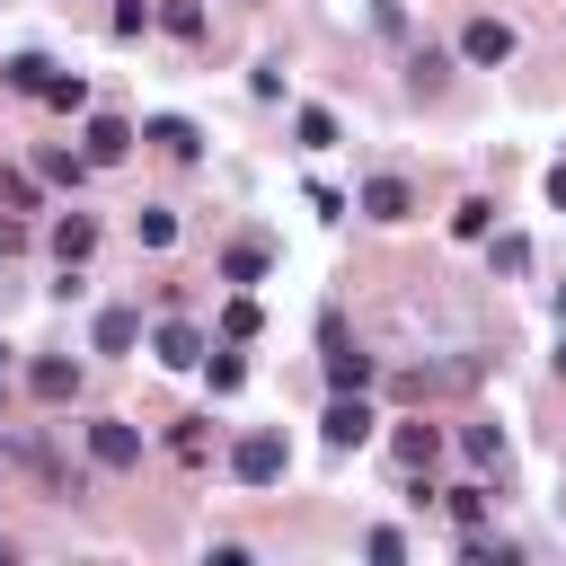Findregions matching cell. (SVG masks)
<instances>
[{
  "label": "cell",
  "mask_w": 566,
  "mask_h": 566,
  "mask_svg": "<svg viewBox=\"0 0 566 566\" xmlns=\"http://www.w3.org/2000/svg\"><path fill=\"white\" fill-rule=\"evenodd\" d=\"M486 256H495V274H531V239L522 230H504V239L486 230Z\"/></svg>",
  "instance_id": "2e32d148"
},
{
  "label": "cell",
  "mask_w": 566,
  "mask_h": 566,
  "mask_svg": "<svg viewBox=\"0 0 566 566\" xmlns=\"http://www.w3.org/2000/svg\"><path fill=\"white\" fill-rule=\"evenodd\" d=\"M168 451H177V460H186V469H203V451H212V442H203V416H186V424H177V433H168Z\"/></svg>",
  "instance_id": "44dd1931"
},
{
  "label": "cell",
  "mask_w": 566,
  "mask_h": 566,
  "mask_svg": "<svg viewBox=\"0 0 566 566\" xmlns=\"http://www.w3.org/2000/svg\"><path fill=\"white\" fill-rule=\"evenodd\" d=\"M88 248H97V221H88V212H62V221H53V256H62V265H80Z\"/></svg>",
  "instance_id": "30bf717a"
},
{
  "label": "cell",
  "mask_w": 566,
  "mask_h": 566,
  "mask_svg": "<svg viewBox=\"0 0 566 566\" xmlns=\"http://www.w3.org/2000/svg\"><path fill=\"white\" fill-rule=\"evenodd\" d=\"M35 177H53V186H80V177H88V150H44V159H35Z\"/></svg>",
  "instance_id": "ac0fdd59"
},
{
  "label": "cell",
  "mask_w": 566,
  "mask_h": 566,
  "mask_svg": "<svg viewBox=\"0 0 566 566\" xmlns=\"http://www.w3.org/2000/svg\"><path fill=\"white\" fill-rule=\"evenodd\" d=\"M150 345H159V363H168V371H195V363H203V336H195L186 318H168V327H159Z\"/></svg>",
  "instance_id": "ba28073f"
},
{
  "label": "cell",
  "mask_w": 566,
  "mask_h": 566,
  "mask_svg": "<svg viewBox=\"0 0 566 566\" xmlns=\"http://www.w3.org/2000/svg\"><path fill=\"white\" fill-rule=\"evenodd\" d=\"M301 142L327 150V142H336V115H327V106H301Z\"/></svg>",
  "instance_id": "d4e9b609"
},
{
  "label": "cell",
  "mask_w": 566,
  "mask_h": 566,
  "mask_svg": "<svg viewBox=\"0 0 566 566\" xmlns=\"http://www.w3.org/2000/svg\"><path fill=\"white\" fill-rule=\"evenodd\" d=\"M363 212H371V221H407V212H416L407 177H371V186H363Z\"/></svg>",
  "instance_id": "52a82bcc"
},
{
  "label": "cell",
  "mask_w": 566,
  "mask_h": 566,
  "mask_svg": "<svg viewBox=\"0 0 566 566\" xmlns=\"http://www.w3.org/2000/svg\"><path fill=\"white\" fill-rule=\"evenodd\" d=\"M442 513H451L460 531H478V513H486V486H451V495H442Z\"/></svg>",
  "instance_id": "7402d4cb"
},
{
  "label": "cell",
  "mask_w": 566,
  "mask_h": 566,
  "mask_svg": "<svg viewBox=\"0 0 566 566\" xmlns=\"http://www.w3.org/2000/svg\"><path fill=\"white\" fill-rule=\"evenodd\" d=\"M133 230H142V248H168V239H177V212H159V203H142V221H133Z\"/></svg>",
  "instance_id": "cb8c5ba5"
},
{
  "label": "cell",
  "mask_w": 566,
  "mask_h": 566,
  "mask_svg": "<svg viewBox=\"0 0 566 566\" xmlns=\"http://www.w3.org/2000/svg\"><path fill=\"white\" fill-rule=\"evenodd\" d=\"M548 203H557V212H566V159H557V168H548Z\"/></svg>",
  "instance_id": "f546056e"
},
{
  "label": "cell",
  "mask_w": 566,
  "mask_h": 566,
  "mask_svg": "<svg viewBox=\"0 0 566 566\" xmlns=\"http://www.w3.org/2000/svg\"><path fill=\"white\" fill-rule=\"evenodd\" d=\"M460 53H469L478 71H495V62H513V27H504V18H469V27H460Z\"/></svg>",
  "instance_id": "5b68a950"
},
{
  "label": "cell",
  "mask_w": 566,
  "mask_h": 566,
  "mask_svg": "<svg viewBox=\"0 0 566 566\" xmlns=\"http://www.w3.org/2000/svg\"><path fill=\"white\" fill-rule=\"evenodd\" d=\"M221 336H256V301H248V292L221 310Z\"/></svg>",
  "instance_id": "83f0119b"
},
{
  "label": "cell",
  "mask_w": 566,
  "mask_h": 566,
  "mask_svg": "<svg viewBox=\"0 0 566 566\" xmlns=\"http://www.w3.org/2000/svg\"><path fill=\"white\" fill-rule=\"evenodd\" d=\"M44 106L80 115V106H88V80H80V71H53V80H44Z\"/></svg>",
  "instance_id": "e0dca14e"
},
{
  "label": "cell",
  "mask_w": 566,
  "mask_h": 566,
  "mask_svg": "<svg viewBox=\"0 0 566 566\" xmlns=\"http://www.w3.org/2000/svg\"><path fill=\"white\" fill-rule=\"evenodd\" d=\"M0 71H9V88H18V97H44V80H53V62H44V53H9Z\"/></svg>",
  "instance_id": "5bb4252c"
},
{
  "label": "cell",
  "mask_w": 566,
  "mask_h": 566,
  "mask_svg": "<svg viewBox=\"0 0 566 566\" xmlns=\"http://www.w3.org/2000/svg\"><path fill=\"white\" fill-rule=\"evenodd\" d=\"M469 566H513V539H486V531H469Z\"/></svg>",
  "instance_id": "484cf974"
},
{
  "label": "cell",
  "mask_w": 566,
  "mask_h": 566,
  "mask_svg": "<svg viewBox=\"0 0 566 566\" xmlns=\"http://www.w3.org/2000/svg\"><path fill=\"white\" fill-rule=\"evenodd\" d=\"M9 248H18V221H0V256H9Z\"/></svg>",
  "instance_id": "4dcf8cb0"
},
{
  "label": "cell",
  "mask_w": 566,
  "mask_h": 566,
  "mask_svg": "<svg viewBox=\"0 0 566 566\" xmlns=\"http://www.w3.org/2000/svg\"><path fill=\"white\" fill-rule=\"evenodd\" d=\"M557 371H566V345H557Z\"/></svg>",
  "instance_id": "1f68e13d"
},
{
  "label": "cell",
  "mask_w": 566,
  "mask_h": 566,
  "mask_svg": "<svg viewBox=\"0 0 566 566\" xmlns=\"http://www.w3.org/2000/svg\"><path fill=\"white\" fill-rule=\"evenodd\" d=\"M159 27H168V35H186V44H195V35H203V9H195V0H168V9H159Z\"/></svg>",
  "instance_id": "603a6c76"
},
{
  "label": "cell",
  "mask_w": 566,
  "mask_h": 566,
  "mask_svg": "<svg viewBox=\"0 0 566 566\" xmlns=\"http://www.w3.org/2000/svg\"><path fill=\"white\" fill-rule=\"evenodd\" d=\"M203 371H212V389H239V380H248V363H239V354H203Z\"/></svg>",
  "instance_id": "f1b7e54d"
},
{
  "label": "cell",
  "mask_w": 566,
  "mask_h": 566,
  "mask_svg": "<svg viewBox=\"0 0 566 566\" xmlns=\"http://www.w3.org/2000/svg\"><path fill=\"white\" fill-rule=\"evenodd\" d=\"M451 230H460V239H486V230H495V203H486V195H469V203L451 212Z\"/></svg>",
  "instance_id": "ffe728a7"
},
{
  "label": "cell",
  "mask_w": 566,
  "mask_h": 566,
  "mask_svg": "<svg viewBox=\"0 0 566 566\" xmlns=\"http://www.w3.org/2000/svg\"><path fill=\"white\" fill-rule=\"evenodd\" d=\"M318 363H327V380H336V389H363V380H371V354H363V345H354L336 318L318 327Z\"/></svg>",
  "instance_id": "7a4b0ae2"
},
{
  "label": "cell",
  "mask_w": 566,
  "mask_h": 566,
  "mask_svg": "<svg viewBox=\"0 0 566 566\" xmlns=\"http://www.w3.org/2000/svg\"><path fill=\"white\" fill-rule=\"evenodd\" d=\"M27 389H35V398H44V407H62V398H71V389H80V371H71V363H62V354H44V363H27Z\"/></svg>",
  "instance_id": "9c48e42d"
},
{
  "label": "cell",
  "mask_w": 566,
  "mask_h": 566,
  "mask_svg": "<svg viewBox=\"0 0 566 566\" xmlns=\"http://www.w3.org/2000/svg\"><path fill=\"white\" fill-rule=\"evenodd\" d=\"M283 469H292L283 433H239V451H230V478H239V486H274Z\"/></svg>",
  "instance_id": "6da1fadb"
},
{
  "label": "cell",
  "mask_w": 566,
  "mask_h": 566,
  "mask_svg": "<svg viewBox=\"0 0 566 566\" xmlns=\"http://www.w3.org/2000/svg\"><path fill=\"white\" fill-rule=\"evenodd\" d=\"M0 203H18V212H27V203H35V177H27V168H0Z\"/></svg>",
  "instance_id": "4316f807"
},
{
  "label": "cell",
  "mask_w": 566,
  "mask_h": 566,
  "mask_svg": "<svg viewBox=\"0 0 566 566\" xmlns=\"http://www.w3.org/2000/svg\"><path fill=\"white\" fill-rule=\"evenodd\" d=\"M389 451H398V469H433L442 433H433V424H398V442H389Z\"/></svg>",
  "instance_id": "4fadbf2b"
},
{
  "label": "cell",
  "mask_w": 566,
  "mask_h": 566,
  "mask_svg": "<svg viewBox=\"0 0 566 566\" xmlns=\"http://www.w3.org/2000/svg\"><path fill=\"white\" fill-rule=\"evenodd\" d=\"M150 142H159L168 159H195V150H203V133H195L186 115H159V124H150Z\"/></svg>",
  "instance_id": "9a60e30c"
},
{
  "label": "cell",
  "mask_w": 566,
  "mask_h": 566,
  "mask_svg": "<svg viewBox=\"0 0 566 566\" xmlns=\"http://www.w3.org/2000/svg\"><path fill=\"white\" fill-rule=\"evenodd\" d=\"M80 150H88V168H115V159L133 150V124H124V115H88V133H80Z\"/></svg>",
  "instance_id": "8992f818"
},
{
  "label": "cell",
  "mask_w": 566,
  "mask_h": 566,
  "mask_svg": "<svg viewBox=\"0 0 566 566\" xmlns=\"http://www.w3.org/2000/svg\"><path fill=\"white\" fill-rule=\"evenodd\" d=\"M88 460H97V469H142V433H133L124 416H97V424H88Z\"/></svg>",
  "instance_id": "3957f363"
},
{
  "label": "cell",
  "mask_w": 566,
  "mask_h": 566,
  "mask_svg": "<svg viewBox=\"0 0 566 566\" xmlns=\"http://www.w3.org/2000/svg\"><path fill=\"white\" fill-rule=\"evenodd\" d=\"M265 274V239H230L221 248V283H256Z\"/></svg>",
  "instance_id": "7c38bea8"
},
{
  "label": "cell",
  "mask_w": 566,
  "mask_h": 566,
  "mask_svg": "<svg viewBox=\"0 0 566 566\" xmlns=\"http://www.w3.org/2000/svg\"><path fill=\"white\" fill-rule=\"evenodd\" d=\"M142 345V310H97V354H133Z\"/></svg>",
  "instance_id": "8fae6325"
},
{
  "label": "cell",
  "mask_w": 566,
  "mask_h": 566,
  "mask_svg": "<svg viewBox=\"0 0 566 566\" xmlns=\"http://www.w3.org/2000/svg\"><path fill=\"white\" fill-rule=\"evenodd\" d=\"M327 442H336V451H363V442H371V407H363V389H336V398H327Z\"/></svg>",
  "instance_id": "277c9868"
},
{
  "label": "cell",
  "mask_w": 566,
  "mask_h": 566,
  "mask_svg": "<svg viewBox=\"0 0 566 566\" xmlns=\"http://www.w3.org/2000/svg\"><path fill=\"white\" fill-rule=\"evenodd\" d=\"M460 451H469L478 469H504V433H495V424H469V433H460Z\"/></svg>",
  "instance_id": "d6986e66"
}]
</instances>
